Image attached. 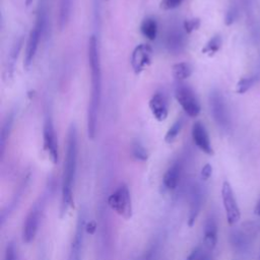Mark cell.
I'll use <instances>...</instances> for the list:
<instances>
[{"label": "cell", "instance_id": "6da1fadb", "mask_svg": "<svg viewBox=\"0 0 260 260\" xmlns=\"http://www.w3.org/2000/svg\"><path fill=\"white\" fill-rule=\"evenodd\" d=\"M97 35H92L88 46V60L91 70V98L86 114V127L90 139H95L102 100V66Z\"/></svg>", "mask_w": 260, "mask_h": 260}, {"label": "cell", "instance_id": "7a4b0ae2", "mask_svg": "<svg viewBox=\"0 0 260 260\" xmlns=\"http://www.w3.org/2000/svg\"><path fill=\"white\" fill-rule=\"evenodd\" d=\"M77 129L75 124H71L67 133L66 155L64 162L62 176V196H61V214L64 215L69 209L73 207L72 187L77 168Z\"/></svg>", "mask_w": 260, "mask_h": 260}, {"label": "cell", "instance_id": "3957f363", "mask_svg": "<svg viewBox=\"0 0 260 260\" xmlns=\"http://www.w3.org/2000/svg\"><path fill=\"white\" fill-rule=\"evenodd\" d=\"M48 26V11H47V0H41L37 10V16L35 25L32 28L25 51L24 67L29 70L35 60L37 51L41 42L42 37L45 35Z\"/></svg>", "mask_w": 260, "mask_h": 260}, {"label": "cell", "instance_id": "277c9868", "mask_svg": "<svg viewBox=\"0 0 260 260\" xmlns=\"http://www.w3.org/2000/svg\"><path fill=\"white\" fill-rule=\"evenodd\" d=\"M175 98L187 116L195 118L200 114L199 100L189 85L179 82L175 88Z\"/></svg>", "mask_w": 260, "mask_h": 260}, {"label": "cell", "instance_id": "5b68a950", "mask_svg": "<svg viewBox=\"0 0 260 260\" xmlns=\"http://www.w3.org/2000/svg\"><path fill=\"white\" fill-rule=\"evenodd\" d=\"M108 204L110 209L118 216L128 221L132 217V202L131 196L126 184H121L109 196Z\"/></svg>", "mask_w": 260, "mask_h": 260}, {"label": "cell", "instance_id": "8992f818", "mask_svg": "<svg viewBox=\"0 0 260 260\" xmlns=\"http://www.w3.org/2000/svg\"><path fill=\"white\" fill-rule=\"evenodd\" d=\"M209 102L216 123L223 130H228L231 126V116L222 93L218 90H213L209 96Z\"/></svg>", "mask_w": 260, "mask_h": 260}, {"label": "cell", "instance_id": "52a82bcc", "mask_svg": "<svg viewBox=\"0 0 260 260\" xmlns=\"http://www.w3.org/2000/svg\"><path fill=\"white\" fill-rule=\"evenodd\" d=\"M43 141H44V149L48 153L50 161L54 165H56L59 161L58 141H57V137H56L53 119L49 113L46 114L45 120H44Z\"/></svg>", "mask_w": 260, "mask_h": 260}, {"label": "cell", "instance_id": "ba28073f", "mask_svg": "<svg viewBox=\"0 0 260 260\" xmlns=\"http://www.w3.org/2000/svg\"><path fill=\"white\" fill-rule=\"evenodd\" d=\"M222 199L226 211L227 222L230 226L237 224L241 219V213L234 195V191L228 181H225L222 186Z\"/></svg>", "mask_w": 260, "mask_h": 260}, {"label": "cell", "instance_id": "9c48e42d", "mask_svg": "<svg viewBox=\"0 0 260 260\" xmlns=\"http://www.w3.org/2000/svg\"><path fill=\"white\" fill-rule=\"evenodd\" d=\"M153 51L148 44H139L132 51L130 63L135 74L143 72L152 61Z\"/></svg>", "mask_w": 260, "mask_h": 260}, {"label": "cell", "instance_id": "30bf717a", "mask_svg": "<svg viewBox=\"0 0 260 260\" xmlns=\"http://www.w3.org/2000/svg\"><path fill=\"white\" fill-rule=\"evenodd\" d=\"M84 231H85L84 211L80 210L78 217H77V224H76L74 237H73L71 245H70L68 260H81V251H82V245H83Z\"/></svg>", "mask_w": 260, "mask_h": 260}, {"label": "cell", "instance_id": "8fae6325", "mask_svg": "<svg viewBox=\"0 0 260 260\" xmlns=\"http://www.w3.org/2000/svg\"><path fill=\"white\" fill-rule=\"evenodd\" d=\"M40 209L38 205H35L29 215L26 218V221L24 223L23 227V233H22V238L23 242L26 244H30L35 240V237L38 232L39 228V223H40Z\"/></svg>", "mask_w": 260, "mask_h": 260}, {"label": "cell", "instance_id": "7c38bea8", "mask_svg": "<svg viewBox=\"0 0 260 260\" xmlns=\"http://www.w3.org/2000/svg\"><path fill=\"white\" fill-rule=\"evenodd\" d=\"M191 134L193 142L201 151L209 155L214 154V148L212 146L209 132L201 122H195L193 124Z\"/></svg>", "mask_w": 260, "mask_h": 260}, {"label": "cell", "instance_id": "4fadbf2b", "mask_svg": "<svg viewBox=\"0 0 260 260\" xmlns=\"http://www.w3.org/2000/svg\"><path fill=\"white\" fill-rule=\"evenodd\" d=\"M23 44H24V38L18 37L15 42L13 43L11 50L9 52L8 55V60L6 62V67H5V72H4V79L6 81H10L11 79L14 78V74H15V70H16V64L18 62L19 56H20V52L23 48Z\"/></svg>", "mask_w": 260, "mask_h": 260}, {"label": "cell", "instance_id": "5bb4252c", "mask_svg": "<svg viewBox=\"0 0 260 260\" xmlns=\"http://www.w3.org/2000/svg\"><path fill=\"white\" fill-rule=\"evenodd\" d=\"M150 112L155 120L163 122L169 114V103L167 97L163 93H155L148 103Z\"/></svg>", "mask_w": 260, "mask_h": 260}, {"label": "cell", "instance_id": "9a60e30c", "mask_svg": "<svg viewBox=\"0 0 260 260\" xmlns=\"http://www.w3.org/2000/svg\"><path fill=\"white\" fill-rule=\"evenodd\" d=\"M184 29H180L178 27L172 28L169 30L166 37V46L168 50L172 53H180L186 43Z\"/></svg>", "mask_w": 260, "mask_h": 260}, {"label": "cell", "instance_id": "2e32d148", "mask_svg": "<svg viewBox=\"0 0 260 260\" xmlns=\"http://www.w3.org/2000/svg\"><path fill=\"white\" fill-rule=\"evenodd\" d=\"M182 172V164L177 161L172 164L163 177V185L167 190H175L179 184Z\"/></svg>", "mask_w": 260, "mask_h": 260}, {"label": "cell", "instance_id": "e0dca14e", "mask_svg": "<svg viewBox=\"0 0 260 260\" xmlns=\"http://www.w3.org/2000/svg\"><path fill=\"white\" fill-rule=\"evenodd\" d=\"M202 192L198 186H194L191 190L190 196V206H189V214L187 225L189 228H192L197 220V217L200 213L201 205H202Z\"/></svg>", "mask_w": 260, "mask_h": 260}, {"label": "cell", "instance_id": "ac0fdd59", "mask_svg": "<svg viewBox=\"0 0 260 260\" xmlns=\"http://www.w3.org/2000/svg\"><path fill=\"white\" fill-rule=\"evenodd\" d=\"M218 243V225L214 217L206 219L203 229V244L207 250H214Z\"/></svg>", "mask_w": 260, "mask_h": 260}, {"label": "cell", "instance_id": "d6986e66", "mask_svg": "<svg viewBox=\"0 0 260 260\" xmlns=\"http://www.w3.org/2000/svg\"><path fill=\"white\" fill-rule=\"evenodd\" d=\"M15 119H16V113L15 111H11L3 123L2 132H0V157L2 158H4L5 155L7 143L11 136Z\"/></svg>", "mask_w": 260, "mask_h": 260}, {"label": "cell", "instance_id": "ffe728a7", "mask_svg": "<svg viewBox=\"0 0 260 260\" xmlns=\"http://www.w3.org/2000/svg\"><path fill=\"white\" fill-rule=\"evenodd\" d=\"M74 6V0H59V16L58 26L60 30H64L69 23L72 15V9Z\"/></svg>", "mask_w": 260, "mask_h": 260}, {"label": "cell", "instance_id": "44dd1931", "mask_svg": "<svg viewBox=\"0 0 260 260\" xmlns=\"http://www.w3.org/2000/svg\"><path fill=\"white\" fill-rule=\"evenodd\" d=\"M158 31H159V26L158 22L153 18H146L143 20L140 26V32L141 34L148 40L153 41L155 40L158 36Z\"/></svg>", "mask_w": 260, "mask_h": 260}, {"label": "cell", "instance_id": "7402d4cb", "mask_svg": "<svg viewBox=\"0 0 260 260\" xmlns=\"http://www.w3.org/2000/svg\"><path fill=\"white\" fill-rule=\"evenodd\" d=\"M172 74L179 82L187 79L192 74V67L187 62L176 63L172 66Z\"/></svg>", "mask_w": 260, "mask_h": 260}, {"label": "cell", "instance_id": "603a6c76", "mask_svg": "<svg viewBox=\"0 0 260 260\" xmlns=\"http://www.w3.org/2000/svg\"><path fill=\"white\" fill-rule=\"evenodd\" d=\"M183 122H184L183 118L180 117L169 128V130L167 131V133L165 135V141L167 143H172L175 141V139L178 137V135L181 132V129L183 127Z\"/></svg>", "mask_w": 260, "mask_h": 260}, {"label": "cell", "instance_id": "cb8c5ba5", "mask_svg": "<svg viewBox=\"0 0 260 260\" xmlns=\"http://www.w3.org/2000/svg\"><path fill=\"white\" fill-rule=\"evenodd\" d=\"M222 45H223L222 37L220 35H216L202 48V53L206 54L209 56H214L215 54H217L220 51Z\"/></svg>", "mask_w": 260, "mask_h": 260}, {"label": "cell", "instance_id": "d4e9b609", "mask_svg": "<svg viewBox=\"0 0 260 260\" xmlns=\"http://www.w3.org/2000/svg\"><path fill=\"white\" fill-rule=\"evenodd\" d=\"M231 242L237 250L245 251L249 245V238L242 232H235L231 235Z\"/></svg>", "mask_w": 260, "mask_h": 260}, {"label": "cell", "instance_id": "484cf974", "mask_svg": "<svg viewBox=\"0 0 260 260\" xmlns=\"http://www.w3.org/2000/svg\"><path fill=\"white\" fill-rule=\"evenodd\" d=\"M257 80H258L257 75H251V76L241 78L237 83V89H236L237 93L240 95L245 94L257 82Z\"/></svg>", "mask_w": 260, "mask_h": 260}, {"label": "cell", "instance_id": "4316f807", "mask_svg": "<svg viewBox=\"0 0 260 260\" xmlns=\"http://www.w3.org/2000/svg\"><path fill=\"white\" fill-rule=\"evenodd\" d=\"M93 19H94V28L98 36L101 31L102 26V7L101 0H93Z\"/></svg>", "mask_w": 260, "mask_h": 260}, {"label": "cell", "instance_id": "83f0119b", "mask_svg": "<svg viewBox=\"0 0 260 260\" xmlns=\"http://www.w3.org/2000/svg\"><path fill=\"white\" fill-rule=\"evenodd\" d=\"M131 152L132 155L135 160L140 161V162H146L148 160V153L145 147L139 142V141H134L131 145Z\"/></svg>", "mask_w": 260, "mask_h": 260}, {"label": "cell", "instance_id": "f1b7e54d", "mask_svg": "<svg viewBox=\"0 0 260 260\" xmlns=\"http://www.w3.org/2000/svg\"><path fill=\"white\" fill-rule=\"evenodd\" d=\"M185 260H212V256L209 252L202 250L201 247L193 249Z\"/></svg>", "mask_w": 260, "mask_h": 260}, {"label": "cell", "instance_id": "f546056e", "mask_svg": "<svg viewBox=\"0 0 260 260\" xmlns=\"http://www.w3.org/2000/svg\"><path fill=\"white\" fill-rule=\"evenodd\" d=\"M239 18V10L237 7H231L225 17V24L227 26L233 25Z\"/></svg>", "mask_w": 260, "mask_h": 260}, {"label": "cell", "instance_id": "4dcf8cb0", "mask_svg": "<svg viewBox=\"0 0 260 260\" xmlns=\"http://www.w3.org/2000/svg\"><path fill=\"white\" fill-rule=\"evenodd\" d=\"M184 0H162L160 8L164 11H172L179 8Z\"/></svg>", "mask_w": 260, "mask_h": 260}, {"label": "cell", "instance_id": "1f68e13d", "mask_svg": "<svg viewBox=\"0 0 260 260\" xmlns=\"http://www.w3.org/2000/svg\"><path fill=\"white\" fill-rule=\"evenodd\" d=\"M200 27V20L198 19H192V20H186L183 24V29L186 32V34H190Z\"/></svg>", "mask_w": 260, "mask_h": 260}, {"label": "cell", "instance_id": "d6a6232c", "mask_svg": "<svg viewBox=\"0 0 260 260\" xmlns=\"http://www.w3.org/2000/svg\"><path fill=\"white\" fill-rule=\"evenodd\" d=\"M212 174H213V167H212V165L211 164H205L202 167L201 172H200L201 179L203 181H206V180H209L212 177Z\"/></svg>", "mask_w": 260, "mask_h": 260}, {"label": "cell", "instance_id": "836d02e7", "mask_svg": "<svg viewBox=\"0 0 260 260\" xmlns=\"http://www.w3.org/2000/svg\"><path fill=\"white\" fill-rule=\"evenodd\" d=\"M6 260H16V250L13 243H9L7 246Z\"/></svg>", "mask_w": 260, "mask_h": 260}, {"label": "cell", "instance_id": "e575fe53", "mask_svg": "<svg viewBox=\"0 0 260 260\" xmlns=\"http://www.w3.org/2000/svg\"><path fill=\"white\" fill-rule=\"evenodd\" d=\"M96 230H97V224L94 221L90 222L88 225H85V232L90 235H94Z\"/></svg>", "mask_w": 260, "mask_h": 260}, {"label": "cell", "instance_id": "d590c367", "mask_svg": "<svg viewBox=\"0 0 260 260\" xmlns=\"http://www.w3.org/2000/svg\"><path fill=\"white\" fill-rule=\"evenodd\" d=\"M254 213H255V215H257L258 217H260V200L257 202V204H256V206H255V209H254Z\"/></svg>", "mask_w": 260, "mask_h": 260}, {"label": "cell", "instance_id": "8d00e7d4", "mask_svg": "<svg viewBox=\"0 0 260 260\" xmlns=\"http://www.w3.org/2000/svg\"><path fill=\"white\" fill-rule=\"evenodd\" d=\"M33 2H34V0H26V6L30 7L33 4Z\"/></svg>", "mask_w": 260, "mask_h": 260}]
</instances>
